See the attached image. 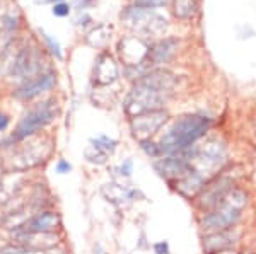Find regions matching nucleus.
<instances>
[{
    "label": "nucleus",
    "instance_id": "nucleus-1",
    "mask_svg": "<svg viewBox=\"0 0 256 254\" xmlns=\"http://www.w3.org/2000/svg\"><path fill=\"white\" fill-rule=\"evenodd\" d=\"M176 84V77L168 70L147 72L137 80L125 101V111L132 118L144 113L158 111L164 104Z\"/></svg>",
    "mask_w": 256,
    "mask_h": 254
},
{
    "label": "nucleus",
    "instance_id": "nucleus-2",
    "mask_svg": "<svg viewBox=\"0 0 256 254\" xmlns=\"http://www.w3.org/2000/svg\"><path fill=\"white\" fill-rule=\"evenodd\" d=\"M212 121L208 118L204 116H184L180 121H176V125L171 128L166 137L160 142V152L168 154H176L183 152L188 147H192L198 138L204 137L210 128Z\"/></svg>",
    "mask_w": 256,
    "mask_h": 254
},
{
    "label": "nucleus",
    "instance_id": "nucleus-3",
    "mask_svg": "<svg viewBox=\"0 0 256 254\" xmlns=\"http://www.w3.org/2000/svg\"><path fill=\"white\" fill-rule=\"evenodd\" d=\"M53 116H55V111H53L52 108H48V106L32 109V111H30L20 120L14 135H12V140H22V138L36 133L40 128L46 126L48 123L53 120Z\"/></svg>",
    "mask_w": 256,
    "mask_h": 254
},
{
    "label": "nucleus",
    "instance_id": "nucleus-4",
    "mask_svg": "<svg viewBox=\"0 0 256 254\" xmlns=\"http://www.w3.org/2000/svg\"><path fill=\"white\" fill-rule=\"evenodd\" d=\"M168 120V113L166 111H150V113H144L138 116L132 118V132L137 138L142 140H148L150 135H154L158 130L162 126V123H166Z\"/></svg>",
    "mask_w": 256,
    "mask_h": 254
},
{
    "label": "nucleus",
    "instance_id": "nucleus-5",
    "mask_svg": "<svg viewBox=\"0 0 256 254\" xmlns=\"http://www.w3.org/2000/svg\"><path fill=\"white\" fill-rule=\"evenodd\" d=\"M148 51H150V48L138 38H126L120 43V55L125 61L126 68L146 65L148 61Z\"/></svg>",
    "mask_w": 256,
    "mask_h": 254
},
{
    "label": "nucleus",
    "instance_id": "nucleus-6",
    "mask_svg": "<svg viewBox=\"0 0 256 254\" xmlns=\"http://www.w3.org/2000/svg\"><path fill=\"white\" fill-rule=\"evenodd\" d=\"M56 84V75L55 73H44V75H40L38 79L28 82L26 85H22L20 89L14 92V96L18 99H32V97L40 96V94L53 89Z\"/></svg>",
    "mask_w": 256,
    "mask_h": 254
},
{
    "label": "nucleus",
    "instance_id": "nucleus-7",
    "mask_svg": "<svg viewBox=\"0 0 256 254\" xmlns=\"http://www.w3.org/2000/svg\"><path fill=\"white\" fill-rule=\"evenodd\" d=\"M62 220L56 212H43L32 217L30 222L24 224V231L34 232V234H52L53 231L60 227Z\"/></svg>",
    "mask_w": 256,
    "mask_h": 254
},
{
    "label": "nucleus",
    "instance_id": "nucleus-8",
    "mask_svg": "<svg viewBox=\"0 0 256 254\" xmlns=\"http://www.w3.org/2000/svg\"><path fill=\"white\" fill-rule=\"evenodd\" d=\"M118 77V65L114 58L108 53H102L98 56L94 65V82L99 85H108L114 82Z\"/></svg>",
    "mask_w": 256,
    "mask_h": 254
},
{
    "label": "nucleus",
    "instance_id": "nucleus-9",
    "mask_svg": "<svg viewBox=\"0 0 256 254\" xmlns=\"http://www.w3.org/2000/svg\"><path fill=\"white\" fill-rule=\"evenodd\" d=\"M176 46H178L176 39H164L156 44L154 48H150V51H148V61H150V65H159L168 61L172 56V53L176 51Z\"/></svg>",
    "mask_w": 256,
    "mask_h": 254
},
{
    "label": "nucleus",
    "instance_id": "nucleus-10",
    "mask_svg": "<svg viewBox=\"0 0 256 254\" xmlns=\"http://www.w3.org/2000/svg\"><path fill=\"white\" fill-rule=\"evenodd\" d=\"M156 169L162 176H166V178H171V176H174V178L178 176V178H180V176H183L186 173L188 166L183 159L171 157V159H164V161H160V162H156Z\"/></svg>",
    "mask_w": 256,
    "mask_h": 254
},
{
    "label": "nucleus",
    "instance_id": "nucleus-11",
    "mask_svg": "<svg viewBox=\"0 0 256 254\" xmlns=\"http://www.w3.org/2000/svg\"><path fill=\"white\" fill-rule=\"evenodd\" d=\"M174 14L180 19H192L198 12V0H174Z\"/></svg>",
    "mask_w": 256,
    "mask_h": 254
},
{
    "label": "nucleus",
    "instance_id": "nucleus-12",
    "mask_svg": "<svg viewBox=\"0 0 256 254\" xmlns=\"http://www.w3.org/2000/svg\"><path fill=\"white\" fill-rule=\"evenodd\" d=\"M110 34H111V26L101 24V26H98L96 29H92L88 34V43L92 44V46H96V48H101L108 43Z\"/></svg>",
    "mask_w": 256,
    "mask_h": 254
},
{
    "label": "nucleus",
    "instance_id": "nucleus-13",
    "mask_svg": "<svg viewBox=\"0 0 256 254\" xmlns=\"http://www.w3.org/2000/svg\"><path fill=\"white\" fill-rule=\"evenodd\" d=\"M116 147V142L114 140H110L108 137H99L96 140H92V149H96L98 152L101 154H111Z\"/></svg>",
    "mask_w": 256,
    "mask_h": 254
},
{
    "label": "nucleus",
    "instance_id": "nucleus-14",
    "mask_svg": "<svg viewBox=\"0 0 256 254\" xmlns=\"http://www.w3.org/2000/svg\"><path fill=\"white\" fill-rule=\"evenodd\" d=\"M41 36H43L44 43L48 44L50 51H52L53 55L56 56V58H62V48H60V44L56 43V41H53V39H52V36L46 34V32H44V31H41Z\"/></svg>",
    "mask_w": 256,
    "mask_h": 254
},
{
    "label": "nucleus",
    "instance_id": "nucleus-15",
    "mask_svg": "<svg viewBox=\"0 0 256 254\" xmlns=\"http://www.w3.org/2000/svg\"><path fill=\"white\" fill-rule=\"evenodd\" d=\"M0 254H38V253L31 248H26V246H10V248L2 249Z\"/></svg>",
    "mask_w": 256,
    "mask_h": 254
},
{
    "label": "nucleus",
    "instance_id": "nucleus-16",
    "mask_svg": "<svg viewBox=\"0 0 256 254\" xmlns=\"http://www.w3.org/2000/svg\"><path fill=\"white\" fill-rule=\"evenodd\" d=\"M166 3V0H135V5L138 7V9H156V7H160Z\"/></svg>",
    "mask_w": 256,
    "mask_h": 254
},
{
    "label": "nucleus",
    "instance_id": "nucleus-17",
    "mask_svg": "<svg viewBox=\"0 0 256 254\" xmlns=\"http://www.w3.org/2000/svg\"><path fill=\"white\" fill-rule=\"evenodd\" d=\"M68 14H70L68 3H64V2L55 3V7H53V15H56V17H65V15H68Z\"/></svg>",
    "mask_w": 256,
    "mask_h": 254
},
{
    "label": "nucleus",
    "instance_id": "nucleus-18",
    "mask_svg": "<svg viewBox=\"0 0 256 254\" xmlns=\"http://www.w3.org/2000/svg\"><path fill=\"white\" fill-rule=\"evenodd\" d=\"M70 169H72V166H70V164H68L67 161H64V159L56 162V173H60V174H67Z\"/></svg>",
    "mask_w": 256,
    "mask_h": 254
},
{
    "label": "nucleus",
    "instance_id": "nucleus-19",
    "mask_svg": "<svg viewBox=\"0 0 256 254\" xmlns=\"http://www.w3.org/2000/svg\"><path fill=\"white\" fill-rule=\"evenodd\" d=\"M154 251H156V254H168L169 246H168V243H158L154 246Z\"/></svg>",
    "mask_w": 256,
    "mask_h": 254
},
{
    "label": "nucleus",
    "instance_id": "nucleus-20",
    "mask_svg": "<svg viewBox=\"0 0 256 254\" xmlns=\"http://www.w3.org/2000/svg\"><path fill=\"white\" fill-rule=\"evenodd\" d=\"M7 126H9V118H7L2 111H0V132H4Z\"/></svg>",
    "mask_w": 256,
    "mask_h": 254
},
{
    "label": "nucleus",
    "instance_id": "nucleus-21",
    "mask_svg": "<svg viewBox=\"0 0 256 254\" xmlns=\"http://www.w3.org/2000/svg\"><path fill=\"white\" fill-rule=\"evenodd\" d=\"M122 174H125V176H130L132 174V161H126L122 166Z\"/></svg>",
    "mask_w": 256,
    "mask_h": 254
},
{
    "label": "nucleus",
    "instance_id": "nucleus-22",
    "mask_svg": "<svg viewBox=\"0 0 256 254\" xmlns=\"http://www.w3.org/2000/svg\"><path fill=\"white\" fill-rule=\"evenodd\" d=\"M44 2H56L58 3V2H62V0H44Z\"/></svg>",
    "mask_w": 256,
    "mask_h": 254
}]
</instances>
